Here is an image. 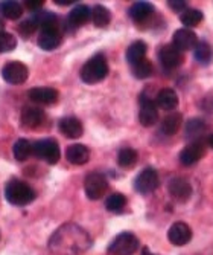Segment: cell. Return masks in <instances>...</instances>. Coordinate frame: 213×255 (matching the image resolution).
I'll list each match as a JSON object with an SVG mask.
<instances>
[{"instance_id":"1","label":"cell","mask_w":213,"mask_h":255,"mask_svg":"<svg viewBox=\"0 0 213 255\" xmlns=\"http://www.w3.org/2000/svg\"><path fill=\"white\" fill-rule=\"evenodd\" d=\"M91 246V239L85 229L75 223L58 228L49 240V249L55 255H81Z\"/></svg>"},{"instance_id":"4","label":"cell","mask_w":213,"mask_h":255,"mask_svg":"<svg viewBox=\"0 0 213 255\" xmlns=\"http://www.w3.org/2000/svg\"><path fill=\"white\" fill-rule=\"evenodd\" d=\"M139 239L133 233H121L108 246L110 255H134L139 251Z\"/></svg>"},{"instance_id":"3","label":"cell","mask_w":213,"mask_h":255,"mask_svg":"<svg viewBox=\"0 0 213 255\" xmlns=\"http://www.w3.org/2000/svg\"><path fill=\"white\" fill-rule=\"evenodd\" d=\"M5 197L14 206H26L34 202L35 191L32 190L29 183L23 182L20 179H11L6 183Z\"/></svg>"},{"instance_id":"35","label":"cell","mask_w":213,"mask_h":255,"mask_svg":"<svg viewBox=\"0 0 213 255\" xmlns=\"http://www.w3.org/2000/svg\"><path fill=\"white\" fill-rule=\"evenodd\" d=\"M37 29H38V25L35 23V20L32 18V15L29 18H26L25 21H21L20 25H18V32L23 37H31Z\"/></svg>"},{"instance_id":"31","label":"cell","mask_w":213,"mask_h":255,"mask_svg":"<svg viewBox=\"0 0 213 255\" xmlns=\"http://www.w3.org/2000/svg\"><path fill=\"white\" fill-rule=\"evenodd\" d=\"M131 71H133V75L137 80H146V78H149L152 75L154 67H152V63L148 58H145V60H142V61L133 64Z\"/></svg>"},{"instance_id":"11","label":"cell","mask_w":213,"mask_h":255,"mask_svg":"<svg viewBox=\"0 0 213 255\" xmlns=\"http://www.w3.org/2000/svg\"><path fill=\"white\" fill-rule=\"evenodd\" d=\"M158 60L163 69L166 71H175L183 64V52H180L174 44H164L158 51Z\"/></svg>"},{"instance_id":"20","label":"cell","mask_w":213,"mask_h":255,"mask_svg":"<svg viewBox=\"0 0 213 255\" xmlns=\"http://www.w3.org/2000/svg\"><path fill=\"white\" fill-rule=\"evenodd\" d=\"M155 104L161 110H166V112L175 110L177 106H178V95H177V92L174 89H171V87L161 89L158 94H157V97H155Z\"/></svg>"},{"instance_id":"34","label":"cell","mask_w":213,"mask_h":255,"mask_svg":"<svg viewBox=\"0 0 213 255\" xmlns=\"http://www.w3.org/2000/svg\"><path fill=\"white\" fill-rule=\"evenodd\" d=\"M15 46H17V40L12 34L5 31L0 32V54L11 52L12 49H15Z\"/></svg>"},{"instance_id":"2","label":"cell","mask_w":213,"mask_h":255,"mask_svg":"<svg viewBox=\"0 0 213 255\" xmlns=\"http://www.w3.org/2000/svg\"><path fill=\"white\" fill-rule=\"evenodd\" d=\"M108 71L110 67H108L107 57L104 54H96L90 60H87L85 64L81 67L79 77L85 84H98L107 78Z\"/></svg>"},{"instance_id":"15","label":"cell","mask_w":213,"mask_h":255,"mask_svg":"<svg viewBox=\"0 0 213 255\" xmlns=\"http://www.w3.org/2000/svg\"><path fill=\"white\" fill-rule=\"evenodd\" d=\"M197 43H198V37L192 29L181 28V29L175 31L172 35V44L180 52H186V51L194 49L197 46Z\"/></svg>"},{"instance_id":"5","label":"cell","mask_w":213,"mask_h":255,"mask_svg":"<svg viewBox=\"0 0 213 255\" xmlns=\"http://www.w3.org/2000/svg\"><path fill=\"white\" fill-rule=\"evenodd\" d=\"M107 190H108V182L102 173L93 171V173L87 174V177L84 180V191H85L87 199L99 200L104 197Z\"/></svg>"},{"instance_id":"40","label":"cell","mask_w":213,"mask_h":255,"mask_svg":"<svg viewBox=\"0 0 213 255\" xmlns=\"http://www.w3.org/2000/svg\"><path fill=\"white\" fill-rule=\"evenodd\" d=\"M54 3H57L60 6H67L70 3H75V0H54Z\"/></svg>"},{"instance_id":"29","label":"cell","mask_w":213,"mask_h":255,"mask_svg":"<svg viewBox=\"0 0 213 255\" xmlns=\"http://www.w3.org/2000/svg\"><path fill=\"white\" fill-rule=\"evenodd\" d=\"M139 154L134 148H122L119 153H117V164L122 168H133L137 164Z\"/></svg>"},{"instance_id":"21","label":"cell","mask_w":213,"mask_h":255,"mask_svg":"<svg viewBox=\"0 0 213 255\" xmlns=\"http://www.w3.org/2000/svg\"><path fill=\"white\" fill-rule=\"evenodd\" d=\"M90 18H91L90 8L85 5H76L67 15V26L72 28V29H76V28L85 25Z\"/></svg>"},{"instance_id":"26","label":"cell","mask_w":213,"mask_h":255,"mask_svg":"<svg viewBox=\"0 0 213 255\" xmlns=\"http://www.w3.org/2000/svg\"><path fill=\"white\" fill-rule=\"evenodd\" d=\"M91 20H93V25L96 28H105L111 21V12L108 8L102 5H96L91 9Z\"/></svg>"},{"instance_id":"13","label":"cell","mask_w":213,"mask_h":255,"mask_svg":"<svg viewBox=\"0 0 213 255\" xmlns=\"http://www.w3.org/2000/svg\"><path fill=\"white\" fill-rule=\"evenodd\" d=\"M206 154V144L203 141H194L186 145L180 153V162L184 167H192Z\"/></svg>"},{"instance_id":"37","label":"cell","mask_w":213,"mask_h":255,"mask_svg":"<svg viewBox=\"0 0 213 255\" xmlns=\"http://www.w3.org/2000/svg\"><path fill=\"white\" fill-rule=\"evenodd\" d=\"M201 110L213 117V95H207L201 100Z\"/></svg>"},{"instance_id":"33","label":"cell","mask_w":213,"mask_h":255,"mask_svg":"<svg viewBox=\"0 0 213 255\" xmlns=\"http://www.w3.org/2000/svg\"><path fill=\"white\" fill-rule=\"evenodd\" d=\"M127 206V197L121 193H114L107 197L105 200V208L110 213H122L124 208Z\"/></svg>"},{"instance_id":"36","label":"cell","mask_w":213,"mask_h":255,"mask_svg":"<svg viewBox=\"0 0 213 255\" xmlns=\"http://www.w3.org/2000/svg\"><path fill=\"white\" fill-rule=\"evenodd\" d=\"M168 5H169V8L172 11L180 12V14H183L187 9V2H186V0H169Z\"/></svg>"},{"instance_id":"43","label":"cell","mask_w":213,"mask_h":255,"mask_svg":"<svg viewBox=\"0 0 213 255\" xmlns=\"http://www.w3.org/2000/svg\"><path fill=\"white\" fill-rule=\"evenodd\" d=\"M2 29H3V21L0 20V32H2Z\"/></svg>"},{"instance_id":"17","label":"cell","mask_w":213,"mask_h":255,"mask_svg":"<svg viewBox=\"0 0 213 255\" xmlns=\"http://www.w3.org/2000/svg\"><path fill=\"white\" fill-rule=\"evenodd\" d=\"M44 120H46V115H44L43 109H40V107L28 106L21 110L20 121H21L23 127H26V128L35 130L44 123Z\"/></svg>"},{"instance_id":"6","label":"cell","mask_w":213,"mask_h":255,"mask_svg":"<svg viewBox=\"0 0 213 255\" xmlns=\"http://www.w3.org/2000/svg\"><path fill=\"white\" fill-rule=\"evenodd\" d=\"M34 154L38 159L47 162L49 165H55L61 157V150H60V145L55 139L47 137V139L37 141L34 144Z\"/></svg>"},{"instance_id":"30","label":"cell","mask_w":213,"mask_h":255,"mask_svg":"<svg viewBox=\"0 0 213 255\" xmlns=\"http://www.w3.org/2000/svg\"><path fill=\"white\" fill-rule=\"evenodd\" d=\"M0 14L5 15L9 20H17L23 15V6H21V3L11 2V0L0 2Z\"/></svg>"},{"instance_id":"42","label":"cell","mask_w":213,"mask_h":255,"mask_svg":"<svg viewBox=\"0 0 213 255\" xmlns=\"http://www.w3.org/2000/svg\"><path fill=\"white\" fill-rule=\"evenodd\" d=\"M142 255H155V254H152L148 248H143L142 249Z\"/></svg>"},{"instance_id":"10","label":"cell","mask_w":213,"mask_h":255,"mask_svg":"<svg viewBox=\"0 0 213 255\" xmlns=\"http://www.w3.org/2000/svg\"><path fill=\"white\" fill-rule=\"evenodd\" d=\"M168 191L174 200L184 203L192 196V185L186 177L175 176V177H171V180L168 182Z\"/></svg>"},{"instance_id":"18","label":"cell","mask_w":213,"mask_h":255,"mask_svg":"<svg viewBox=\"0 0 213 255\" xmlns=\"http://www.w3.org/2000/svg\"><path fill=\"white\" fill-rule=\"evenodd\" d=\"M28 97L35 104L52 106L58 101V92L54 87H34L29 90Z\"/></svg>"},{"instance_id":"24","label":"cell","mask_w":213,"mask_h":255,"mask_svg":"<svg viewBox=\"0 0 213 255\" xmlns=\"http://www.w3.org/2000/svg\"><path fill=\"white\" fill-rule=\"evenodd\" d=\"M146 52H148V46L145 41L137 40L134 43L130 44V48L127 49V61L133 66L142 60L146 58Z\"/></svg>"},{"instance_id":"27","label":"cell","mask_w":213,"mask_h":255,"mask_svg":"<svg viewBox=\"0 0 213 255\" xmlns=\"http://www.w3.org/2000/svg\"><path fill=\"white\" fill-rule=\"evenodd\" d=\"M194 57L197 63L207 66L213 60V49L207 41H198L197 46L194 48Z\"/></svg>"},{"instance_id":"22","label":"cell","mask_w":213,"mask_h":255,"mask_svg":"<svg viewBox=\"0 0 213 255\" xmlns=\"http://www.w3.org/2000/svg\"><path fill=\"white\" fill-rule=\"evenodd\" d=\"M66 157L70 164L73 165H84L88 162L90 159V150L82 145V144H73V145H69L66 150Z\"/></svg>"},{"instance_id":"7","label":"cell","mask_w":213,"mask_h":255,"mask_svg":"<svg viewBox=\"0 0 213 255\" xmlns=\"http://www.w3.org/2000/svg\"><path fill=\"white\" fill-rule=\"evenodd\" d=\"M160 187V177H158V173L148 167L145 170H142L140 174L136 177L134 180V188L137 193L140 194H151L154 193L157 188Z\"/></svg>"},{"instance_id":"28","label":"cell","mask_w":213,"mask_h":255,"mask_svg":"<svg viewBox=\"0 0 213 255\" xmlns=\"http://www.w3.org/2000/svg\"><path fill=\"white\" fill-rule=\"evenodd\" d=\"M12 153H14V157L17 160L23 162V160H26L34 153V144L31 141H28V139L21 137V139H18V141L14 144Z\"/></svg>"},{"instance_id":"41","label":"cell","mask_w":213,"mask_h":255,"mask_svg":"<svg viewBox=\"0 0 213 255\" xmlns=\"http://www.w3.org/2000/svg\"><path fill=\"white\" fill-rule=\"evenodd\" d=\"M207 145L213 150V133L207 136Z\"/></svg>"},{"instance_id":"12","label":"cell","mask_w":213,"mask_h":255,"mask_svg":"<svg viewBox=\"0 0 213 255\" xmlns=\"http://www.w3.org/2000/svg\"><path fill=\"white\" fill-rule=\"evenodd\" d=\"M154 12H155V8L149 2H136L134 5H131V8L128 11L130 18L137 26H146L152 20Z\"/></svg>"},{"instance_id":"8","label":"cell","mask_w":213,"mask_h":255,"mask_svg":"<svg viewBox=\"0 0 213 255\" xmlns=\"http://www.w3.org/2000/svg\"><path fill=\"white\" fill-rule=\"evenodd\" d=\"M29 77V69L21 61H8L2 69V78L9 84H23Z\"/></svg>"},{"instance_id":"19","label":"cell","mask_w":213,"mask_h":255,"mask_svg":"<svg viewBox=\"0 0 213 255\" xmlns=\"http://www.w3.org/2000/svg\"><path fill=\"white\" fill-rule=\"evenodd\" d=\"M58 128L67 139H78L84 133L82 123L76 117H64L58 123Z\"/></svg>"},{"instance_id":"16","label":"cell","mask_w":213,"mask_h":255,"mask_svg":"<svg viewBox=\"0 0 213 255\" xmlns=\"http://www.w3.org/2000/svg\"><path fill=\"white\" fill-rule=\"evenodd\" d=\"M63 41L61 28H47L41 29L38 35V46L44 51H54Z\"/></svg>"},{"instance_id":"9","label":"cell","mask_w":213,"mask_h":255,"mask_svg":"<svg viewBox=\"0 0 213 255\" xmlns=\"http://www.w3.org/2000/svg\"><path fill=\"white\" fill-rule=\"evenodd\" d=\"M139 121L143 127H152L158 121V109L154 100L146 97L145 94L140 95V110H139Z\"/></svg>"},{"instance_id":"32","label":"cell","mask_w":213,"mask_h":255,"mask_svg":"<svg viewBox=\"0 0 213 255\" xmlns=\"http://www.w3.org/2000/svg\"><path fill=\"white\" fill-rule=\"evenodd\" d=\"M180 21L184 25V28L191 29L198 26L203 21V12L200 9H186L181 15H180Z\"/></svg>"},{"instance_id":"23","label":"cell","mask_w":213,"mask_h":255,"mask_svg":"<svg viewBox=\"0 0 213 255\" xmlns=\"http://www.w3.org/2000/svg\"><path fill=\"white\" fill-rule=\"evenodd\" d=\"M181 124H183V115L180 112H174V113H169L168 117L161 121L160 130L163 134L174 136L180 130Z\"/></svg>"},{"instance_id":"14","label":"cell","mask_w":213,"mask_h":255,"mask_svg":"<svg viewBox=\"0 0 213 255\" xmlns=\"http://www.w3.org/2000/svg\"><path fill=\"white\" fill-rule=\"evenodd\" d=\"M168 240L174 246H186L192 240V229L184 222H175L168 231Z\"/></svg>"},{"instance_id":"38","label":"cell","mask_w":213,"mask_h":255,"mask_svg":"<svg viewBox=\"0 0 213 255\" xmlns=\"http://www.w3.org/2000/svg\"><path fill=\"white\" fill-rule=\"evenodd\" d=\"M43 0H26L25 2V6L29 8V9H40L43 6Z\"/></svg>"},{"instance_id":"39","label":"cell","mask_w":213,"mask_h":255,"mask_svg":"<svg viewBox=\"0 0 213 255\" xmlns=\"http://www.w3.org/2000/svg\"><path fill=\"white\" fill-rule=\"evenodd\" d=\"M191 255H213V245L207 246V248L203 249V251H198V252H195V254H191Z\"/></svg>"},{"instance_id":"25","label":"cell","mask_w":213,"mask_h":255,"mask_svg":"<svg viewBox=\"0 0 213 255\" xmlns=\"http://www.w3.org/2000/svg\"><path fill=\"white\" fill-rule=\"evenodd\" d=\"M206 130H207V124L200 118H192L186 124V136L191 139L192 142L201 141V137L206 134Z\"/></svg>"}]
</instances>
